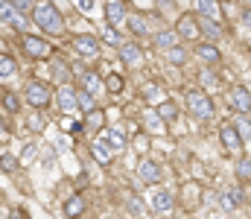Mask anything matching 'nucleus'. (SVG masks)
Here are the masks:
<instances>
[{
	"instance_id": "1",
	"label": "nucleus",
	"mask_w": 251,
	"mask_h": 219,
	"mask_svg": "<svg viewBox=\"0 0 251 219\" xmlns=\"http://www.w3.org/2000/svg\"><path fill=\"white\" fill-rule=\"evenodd\" d=\"M29 21L47 38H62V35H67V18L62 15V9L53 0H38L29 9Z\"/></svg>"
},
{
	"instance_id": "2",
	"label": "nucleus",
	"mask_w": 251,
	"mask_h": 219,
	"mask_svg": "<svg viewBox=\"0 0 251 219\" xmlns=\"http://www.w3.org/2000/svg\"><path fill=\"white\" fill-rule=\"evenodd\" d=\"M15 35H18V53H21L26 62L41 65V62H50V59L56 56V44H53L47 35H38V32H29V29L15 32Z\"/></svg>"
},
{
	"instance_id": "3",
	"label": "nucleus",
	"mask_w": 251,
	"mask_h": 219,
	"mask_svg": "<svg viewBox=\"0 0 251 219\" xmlns=\"http://www.w3.org/2000/svg\"><path fill=\"white\" fill-rule=\"evenodd\" d=\"M53 94H56V88L47 79H26L24 88H21L24 105L26 108H35V111H47L53 105Z\"/></svg>"
},
{
	"instance_id": "4",
	"label": "nucleus",
	"mask_w": 251,
	"mask_h": 219,
	"mask_svg": "<svg viewBox=\"0 0 251 219\" xmlns=\"http://www.w3.org/2000/svg\"><path fill=\"white\" fill-rule=\"evenodd\" d=\"M70 50L82 59V62H97L100 53H102V41L91 32H76L70 35Z\"/></svg>"
},
{
	"instance_id": "5",
	"label": "nucleus",
	"mask_w": 251,
	"mask_h": 219,
	"mask_svg": "<svg viewBox=\"0 0 251 219\" xmlns=\"http://www.w3.org/2000/svg\"><path fill=\"white\" fill-rule=\"evenodd\" d=\"M184 102H187V111L190 117H196V120H210L213 114H216V108H213V99L207 97V91H201V88H193L187 91V97H184Z\"/></svg>"
},
{
	"instance_id": "6",
	"label": "nucleus",
	"mask_w": 251,
	"mask_h": 219,
	"mask_svg": "<svg viewBox=\"0 0 251 219\" xmlns=\"http://www.w3.org/2000/svg\"><path fill=\"white\" fill-rule=\"evenodd\" d=\"M204 190H201V184L199 181H184L181 187H178V208L184 211V214H196L199 208H201V196Z\"/></svg>"
},
{
	"instance_id": "7",
	"label": "nucleus",
	"mask_w": 251,
	"mask_h": 219,
	"mask_svg": "<svg viewBox=\"0 0 251 219\" xmlns=\"http://www.w3.org/2000/svg\"><path fill=\"white\" fill-rule=\"evenodd\" d=\"M173 29L178 32V41H190V44H196V41L201 38L199 15H196V12H181V15L176 18V26H173Z\"/></svg>"
},
{
	"instance_id": "8",
	"label": "nucleus",
	"mask_w": 251,
	"mask_h": 219,
	"mask_svg": "<svg viewBox=\"0 0 251 219\" xmlns=\"http://www.w3.org/2000/svg\"><path fill=\"white\" fill-rule=\"evenodd\" d=\"M0 24H6V26H12L15 32H24L26 29V24H32L29 21V15L26 12H21L12 0H0Z\"/></svg>"
},
{
	"instance_id": "9",
	"label": "nucleus",
	"mask_w": 251,
	"mask_h": 219,
	"mask_svg": "<svg viewBox=\"0 0 251 219\" xmlns=\"http://www.w3.org/2000/svg\"><path fill=\"white\" fill-rule=\"evenodd\" d=\"M137 178H140L146 187L161 184V181H164V167H161V161H155L152 155H143V158L137 161Z\"/></svg>"
},
{
	"instance_id": "10",
	"label": "nucleus",
	"mask_w": 251,
	"mask_h": 219,
	"mask_svg": "<svg viewBox=\"0 0 251 219\" xmlns=\"http://www.w3.org/2000/svg\"><path fill=\"white\" fill-rule=\"evenodd\" d=\"M126 29H128V35L131 38H149L152 35V21H149V15L146 12H137V9H128V15H126Z\"/></svg>"
},
{
	"instance_id": "11",
	"label": "nucleus",
	"mask_w": 251,
	"mask_h": 219,
	"mask_svg": "<svg viewBox=\"0 0 251 219\" xmlns=\"http://www.w3.org/2000/svg\"><path fill=\"white\" fill-rule=\"evenodd\" d=\"M53 105L59 108V114H73V111H79V105H76V85H73V82H62V85H56Z\"/></svg>"
},
{
	"instance_id": "12",
	"label": "nucleus",
	"mask_w": 251,
	"mask_h": 219,
	"mask_svg": "<svg viewBox=\"0 0 251 219\" xmlns=\"http://www.w3.org/2000/svg\"><path fill=\"white\" fill-rule=\"evenodd\" d=\"M219 144H222V149H225V155H234V158L246 152L243 135L237 132L234 123H222V129H219Z\"/></svg>"
},
{
	"instance_id": "13",
	"label": "nucleus",
	"mask_w": 251,
	"mask_h": 219,
	"mask_svg": "<svg viewBox=\"0 0 251 219\" xmlns=\"http://www.w3.org/2000/svg\"><path fill=\"white\" fill-rule=\"evenodd\" d=\"M149 190H152V193H149V211H155V214H170V211L176 208L173 190H167V187H161V184H152Z\"/></svg>"
},
{
	"instance_id": "14",
	"label": "nucleus",
	"mask_w": 251,
	"mask_h": 219,
	"mask_svg": "<svg viewBox=\"0 0 251 219\" xmlns=\"http://www.w3.org/2000/svg\"><path fill=\"white\" fill-rule=\"evenodd\" d=\"M117 56H120V62H123L126 68H131V71L143 65V47L137 44V38L120 41V44H117Z\"/></svg>"
},
{
	"instance_id": "15",
	"label": "nucleus",
	"mask_w": 251,
	"mask_h": 219,
	"mask_svg": "<svg viewBox=\"0 0 251 219\" xmlns=\"http://www.w3.org/2000/svg\"><path fill=\"white\" fill-rule=\"evenodd\" d=\"M193 53H196V59H199L201 65H207V68H219V65H222V53H219L216 41H204V38H199Z\"/></svg>"
},
{
	"instance_id": "16",
	"label": "nucleus",
	"mask_w": 251,
	"mask_h": 219,
	"mask_svg": "<svg viewBox=\"0 0 251 219\" xmlns=\"http://www.w3.org/2000/svg\"><path fill=\"white\" fill-rule=\"evenodd\" d=\"M102 15H105V24L120 26L128 15V3L126 0H102Z\"/></svg>"
},
{
	"instance_id": "17",
	"label": "nucleus",
	"mask_w": 251,
	"mask_h": 219,
	"mask_svg": "<svg viewBox=\"0 0 251 219\" xmlns=\"http://www.w3.org/2000/svg\"><path fill=\"white\" fill-rule=\"evenodd\" d=\"M199 29H201V38L204 41H222L225 38V26H222V21H216V18H207V15H199Z\"/></svg>"
},
{
	"instance_id": "18",
	"label": "nucleus",
	"mask_w": 251,
	"mask_h": 219,
	"mask_svg": "<svg viewBox=\"0 0 251 219\" xmlns=\"http://www.w3.org/2000/svg\"><path fill=\"white\" fill-rule=\"evenodd\" d=\"M0 108H3V114L6 117H18L26 105H24V97H21V91H0Z\"/></svg>"
},
{
	"instance_id": "19",
	"label": "nucleus",
	"mask_w": 251,
	"mask_h": 219,
	"mask_svg": "<svg viewBox=\"0 0 251 219\" xmlns=\"http://www.w3.org/2000/svg\"><path fill=\"white\" fill-rule=\"evenodd\" d=\"M105 123H108L105 108H102V105H94L91 111H85V123H82V129H85L88 135H100V132L105 129Z\"/></svg>"
},
{
	"instance_id": "20",
	"label": "nucleus",
	"mask_w": 251,
	"mask_h": 219,
	"mask_svg": "<svg viewBox=\"0 0 251 219\" xmlns=\"http://www.w3.org/2000/svg\"><path fill=\"white\" fill-rule=\"evenodd\" d=\"M228 102H231V108H234L237 114H249V111H251V91H249V85H234V88H231V94H228Z\"/></svg>"
},
{
	"instance_id": "21",
	"label": "nucleus",
	"mask_w": 251,
	"mask_h": 219,
	"mask_svg": "<svg viewBox=\"0 0 251 219\" xmlns=\"http://www.w3.org/2000/svg\"><path fill=\"white\" fill-rule=\"evenodd\" d=\"M73 79L79 82V88H85V91H91V94H100V91H105V85H102V76L97 71H91V68H85V71L73 73Z\"/></svg>"
},
{
	"instance_id": "22",
	"label": "nucleus",
	"mask_w": 251,
	"mask_h": 219,
	"mask_svg": "<svg viewBox=\"0 0 251 219\" xmlns=\"http://www.w3.org/2000/svg\"><path fill=\"white\" fill-rule=\"evenodd\" d=\"M167 97V91H164V85L161 82H143V88H140V99H143V105H158L161 99Z\"/></svg>"
},
{
	"instance_id": "23",
	"label": "nucleus",
	"mask_w": 251,
	"mask_h": 219,
	"mask_svg": "<svg viewBox=\"0 0 251 219\" xmlns=\"http://www.w3.org/2000/svg\"><path fill=\"white\" fill-rule=\"evenodd\" d=\"M100 138L105 141V146H108L111 152H123L126 146H128V138H126L120 129H114V126H105V129L100 132Z\"/></svg>"
},
{
	"instance_id": "24",
	"label": "nucleus",
	"mask_w": 251,
	"mask_h": 219,
	"mask_svg": "<svg viewBox=\"0 0 251 219\" xmlns=\"http://www.w3.org/2000/svg\"><path fill=\"white\" fill-rule=\"evenodd\" d=\"M85 211H88V199H85V193H70V196L64 199V205H62L64 217H82Z\"/></svg>"
},
{
	"instance_id": "25",
	"label": "nucleus",
	"mask_w": 251,
	"mask_h": 219,
	"mask_svg": "<svg viewBox=\"0 0 251 219\" xmlns=\"http://www.w3.org/2000/svg\"><path fill=\"white\" fill-rule=\"evenodd\" d=\"M88 152L94 155V161H97L100 167H111V164H114V152L105 146L102 138H100V141H91V144H88Z\"/></svg>"
},
{
	"instance_id": "26",
	"label": "nucleus",
	"mask_w": 251,
	"mask_h": 219,
	"mask_svg": "<svg viewBox=\"0 0 251 219\" xmlns=\"http://www.w3.org/2000/svg\"><path fill=\"white\" fill-rule=\"evenodd\" d=\"M152 44L158 47V50H167V47H173V44H178V32L173 29V26H164V29H155L152 35Z\"/></svg>"
},
{
	"instance_id": "27",
	"label": "nucleus",
	"mask_w": 251,
	"mask_h": 219,
	"mask_svg": "<svg viewBox=\"0 0 251 219\" xmlns=\"http://www.w3.org/2000/svg\"><path fill=\"white\" fill-rule=\"evenodd\" d=\"M140 120H143V129H146L149 135H167V126H164V120L158 117V111H155L152 105L143 111V117H140Z\"/></svg>"
},
{
	"instance_id": "28",
	"label": "nucleus",
	"mask_w": 251,
	"mask_h": 219,
	"mask_svg": "<svg viewBox=\"0 0 251 219\" xmlns=\"http://www.w3.org/2000/svg\"><path fill=\"white\" fill-rule=\"evenodd\" d=\"M12 76H21V65H18V59L6 50V53H0V82H6V79H12Z\"/></svg>"
},
{
	"instance_id": "29",
	"label": "nucleus",
	"mask_w": 251,
	"mask_h": 219,
	"mask_svg": "<svg viewBox=\"0 0 251 219\" xmlns=\"http://www.w3.org/2000/svg\"><path fill=\"white\" fill-rule=\"evenodd\" d=\"M155 111H158V117L164 120V123H173V120H178V102L176 99H170V97H164L158 105H152Z\"/></svg>"
},
{
	"instance_id": "30",
	"label": "nucleus",
	"mask_w": 251,
	"mask_h": 219,
	"mask_svg": "<svg viewBox=\"0 0 251 219\" xmlns=\"http://www.w3.org/2000/svg\"><path fill=\"white\" fill-rule=\"evenodd\" d=\"M47 65L53 68V76H56V82H59V85H62V82H73V68H70L67 62H62L59 56H53Z\"/></svg>"
},
{
	"instance_id": "31",
	"label": "nucleus",
	"mask_w": 251,
	"mask_h": 219,
	"mask_svg": "<svg viewBox=\"0 0 251 219\" xmlns=\"http://www.w3.org/2000/svg\"><path fill=\"white\" fill-rule=\"evenodd\" d=\"M164 59H167L173 68H184V65H187V59H190V53L181 47V44H173V47H167V50H164Z\"/></svg>"
},
{
	"instance_id": "32",
	"label": "nucleus",
	"mask_w": 251,
	"mask_h": 219,
	"mask_svg": "<svg viewBox=\"0 0 251 219\" xmlns=\"http://www.w3.org/2000/svg\"><path fill=\"white\" fill-rule=\"evenodd\" d=\"M102 85H105V91H108L111 97H120L126 91V76L123 73H108V76L102 79Z\"/></svg>"
},
{
	"instance_id": "33",
	"label": "nucleus",
	"mask_w": 251,
	"mask_h": 219,
	"mask_svg": "<svg viewBox=\"0 0 251 219\" xmlns=\"http://www.w3.org/2000/svg\"><path fill=\"white\" fill-rule=\"evenodd\" d=\"M234 172H237V181H240V184H249V181H251V158H246V155H237Z\"/></svg>"
},
{
	"instance_id": "34",
	"label": "nucleus",
	"mask_w": 251,
	"mask_h": 219,
	"mask_svg": "<svg viewBox=\"0 0 251 219\" xmlns=\"http://www.w3.org/2000/svg\"><path fill=\"white\" fill-rule=\"evenodd\" d=\"M18 170H21V158H18L15 152H0V172L12 175V172H18Z\"/></svg>"
},
{
	"instance_id": "35",
	"label": "nucleus",
	"mask_w": 251,
	"mask_h": 219,
	"mask_svg": "<svg viewBox=\"0 0 251 219\" xmlns=\"http://www.w3.org/2000/svg\"><path fill=\"white\" fill-rule=\"evenodd\" d=\"M76 105H79V111L85 114V111H91V108L97 105V99H94V94H91V91H85V88H79V85H76Z\"/></svg>"
},
{
	"instance_id": "36",
	"label": "nucleus",
	"mask_w": 251,
	"mask_h": 219,
	"mask_svg": "<svg viewBox=\"0 0 251 219\" xmlns=\"http://www.w3.org/2000/svg\"><path fill=\"white\" fill-rule=\"evenodd\" d=\"M196 15H207V18H216L219 21V0H199Z\"/></svg>"
},
{
	"instance_id": "37",
	"label": "nucleus",
	"mask_w": 251,
	"mask_h": 219,
	"mask_svg": "<svg viewBox=\"0 0 251 219\" xmlns=\"http://www.w3.org/2000/svg\"><path fill=\"white\" fill-rule=\"evenodd\" d=\"M29 111H32V114H29V120H26V123H29V132H32V135H41V132H44V126H47L44 111H35V108H29Z\"/></svg>"
},
{
	"instance_id": "38",
	"label": "nucleus",
	"mask_w": 251,
	"mask_h": 219,
	"mask_svg": "<svg viewBox=\"0 0 251 219\" xmlns=\"http://www.w3.org/2000/svg\"><path fill=\"white\" fill-rule=\"evenodd\" d=\"M126 211H134L137 217H146V214H149V205H143L137 196H131V199L126 202Z\"/></svg>"
},
{
	"instance_id": "39",
	"label": "nucleus",
	"mask_w": 251,
	"mask_h": 219,
	"mask_svg": "<svg viewBox=\"0 0 251 219\" xmlns=\"http://www.w3.org/2000/svg\"><path fill=\"white\" fill-rule=\"evenodd\" d=\"M100 41H102V44H111V47H117V44H120V35H117V29H114V26H111V24H108V26H105V32H102V38H100Z\"/></svg>"
},
{
	"instance_id": "40",
	"label": "nucleus",
	"mask_w": 251,
	"mask_h": 219,
	"mask_svg": "<svg viewBox=\"0 0 251 219\" xmlns=\"http://www.w3.org/2000/svg\"><path fill=\"white\" fill-rule=\"evenodd\" d=\"M149 141H152V135H149V132H140V135L134 138V149H137L140 155H146V149H149Z\"/></svg>"
},
{
	"instance_id": "41",
	"label": "nucleus",
	"mask_w": 251,
	"mask_h": 219,
	"mask_svg": "<svg viewBox=\"0 0 251 219\" xmlns=\"http://www.w3.org/2000/svg\"><path fill=\"white\" fill-rule=\"evenodd\" d=\"M9 141H12V123L0 117V144H9Z\"/></svg>"
},
{
	"instance_id": "42",
	"label": "nucleus",
	"mask_w": 251,
	"mask_h": 219,
	"mask_svg": "<svg viewBox=\"0 0 251 219\" xmlns=\"http://www.w3.org/2000/svg\"><path fill=\"white\" fill-rule=\"evenodd\" d=\"M59 126H62L64 132H70V135H79V132H82V123H73L70 117H64V120H59Z\"/></svg>"
},
{
	"instance_id": "43",
	"label": "nucleus",
	"mask_w": 251,
	"mask_h": 219,
	"mask_svg": "<svg viewBox=\"0 0 251 219\" xmlns=\"http://www.w3.org/2000/svg\"><path fill=\"white\" fill-rule=\"evenodd\" d=\"M228 196H231V202L240 208V205H246V196H243V187H231L228 190Z\"/></svg>"
},
{
	"instance_id": "44",
	"label": "nucleus",
	"mask_w": 251,
	"mask_h": 219,
	"mask_svg": "<svg viewBox=\"0 0 251 219\" xmlns=\"http://www.w3.org/2000/svg\"><path fill=\"white\" fill-rule=\"evenodd\" d=\"M12 3H15V6H18L21 12H26V15H29V9H32V6H35L38 0H12Z\"/></svg>"
},
{
	"instance_id": "45",
	"label": "nucleus",
	"mask_w": 251,
	"mask_h": 219,
	"mask_svg": "<svg viewBox=\"0 0 251 219\" xmlns=\"http://www.w3.org/2000/svg\"><path fill=\"white\" fill-rule=\"evenodd\" d=\"M199 82H201V85H207V88H213V85H216V76H213V73H199Z\"/></svg>"
},
{
	"instance_id": "46",
	"label": "nucleus",
	"mask_w": 251,
	"mask_h": 219,
	"mask_svg": "<svg viewBox=\"0 0 251 219\" xmlns=\"http://www.w3.org/2000/svg\"><path fill=\"white\" fill-rule=\"evenodd\" d=\"M219 205H222V208H225V211H234V208H237V205H234V202H231V196H228V190H225V193H222V196H219Z\"/></svg>"
},
{
	"instance_id": "47",
	"label": "nucleus",
	"mask_w": 251,
	"mask_h": 219,
	"mask_svg": "<svg viewBox=\"0 0 251 219\" xmlns=\"http://www.w3.org/2000/svg\"><path fill=\"white\" fill-rule=\"evenodd\" d=\"M243 24L251 26V9H243Z\"/></svg>"
},
{
	"instance_id": "48",
	"label": "nucleus",
	"mask_w": 251,
	"mask_h": 219,
	"mask_svg": "<svg viewBox=\"0 0 251 219\" xmlns=\"http://www.w3.org/2000/svg\"><path fill=\"white\" fill-rule=\"evenodd\" d=\"M91 3H94V0H79V9H82V12H88V9H91Z\"/></svg>"
},
{
	"instance_id": "49",
	"label": "nucleus",
	"mask_w": 251,
	"mask_h": 219,
	"mask_svg": "<svg viewBox=\"0 0 251 219\" xmlns=\"http://www.w3.org/2000/svg\"><path fill=\"white\" fill-rule=\"evenodd\" d=\"M6 50H9V41H6V38L0 35V53H6Z\"/></svg>"
},
{
	"instance_id": "50",
	"label": "nucleus",
	"mask_w": 251,
	"mask_h": 219,
	"mask_svg": "<svg viewBox=\"0 0 251 219\" xmlns=\"http://www.w3.org/2000/svg\"><path fill=\"white\" fill-rule=\"evenodd\" d=\"M246 117H249V126H251V111H249V114H246Z\"/></svg>"
},
{
	"instance_id": "51",
	"label": "nucleus",
	"mask_w": 251,
	"mask_h": 219,
	"mask_svg": "<svg viewBox=\"0 0 251 219\" xmlns=\"http://www.w3.org/2000/svg\"><path fill=\"white\" fill-rule=\"evenodd\" d=\"M53 3H64V0H53Z\"/></svg>"
},
{
	"instance_id": "52",
	"label": "nucleus",
	"mask_w": 251,
	"mask_h": 219,
	"mask_svg": "<svg viewBox=\"0 0 251 219\" xmlns=\"http://www.w3.org/2000/svg\"><path fill=\"white\" fill-rule=\"evenodd\" d=\"M228 3H237V0H228Z\"/></svg>"
},
{
	"instance_id": "53",
	"label": "nucleus",
	"mask_w": 251,
	"mask_h": 219,
	"mask_svg": "<svg viewBox=\"0 0 251 219\" xmlns=\"http://www.w3.org/2000/svg\"><path fill=\"white\" fill-rule=\"evenodd\" d=\"M0 202H3V196H0Z\"/></svg>"
},
{
	"instance_id": "54",
	"label": "nucleus",
	"mask_w": 251,
	"mask_h": 219,
	"mask_svg": "<svg viewBox=\"0 0 251 219\" xmlns=\"http://www.w3.org/2000/svg\"><path fill=\"white\" fill-rule=\"evenodd\" d=\"M249 91H251V85H249Z\"/></svg>"
},
{
	"instance_id": "55",
	"label": "nucleus",
	"mask_w": 251,
	"mask_h": 219,
	"mask_svg": "<svg viewBox=\"0 0 251 219\" xmlns=\"http://www.w3.org/2000/svg\"><path fill=\"white\" fill-rule=\"evenodd\" d=\"M249 6H251V0H249Z\"/></svg>"
}]
</instances>
